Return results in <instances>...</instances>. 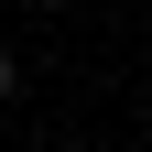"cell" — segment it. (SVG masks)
<instances>
[{"instance_id":"1","label":"cell","mask_w":152,"mask_h":152,"mask_svg":"<svg viewBox=\"0 0 152 152\" xmlns=\"http://www.w3.org/2000/svg\"><path fill=\"white\" fill-rule=\"evenodd\" d=\"M11 87H22V54H11V44H0V98H11Z\"/></svg>"}]
</instances>
